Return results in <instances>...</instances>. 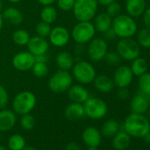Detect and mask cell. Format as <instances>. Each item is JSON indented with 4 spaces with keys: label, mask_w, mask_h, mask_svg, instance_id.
<instances>
[{
    "label": "cell",
    "mask_w": 150,
    "mask_h": 150,
    "mask_svg": "<svg viewBox=\"0 0 150 150\" xmlns=\"http://www.w3.org/2000/svg\"><path fill=\"white\" fill-rule=\"evenodd\" d=\"M124 129L131 137L143 138L150 129V123L143 114L132 112L125 120Z\"/></svg>",
    "instance_id": "obj_1"
},
{
    "label": "cell",
    "mask_w": 150,
    "mask_h": 150,
    "mask_svg": "<svg viewBox=\"0 0 150 150\" xmlns=\"http://www.w3.org/2000/svg\"><path fill=\"white\" fill-rule=\"evenodd\" d=\"M112 29L118 38H130L136 35L138 25L134 18L128 14L120 13L112 20Z\"/></svg>",
    "instance_id": "obj_2"
},
{
    "label": "cell",
    "mask_w": 150,
    "mask_h": 150,
    "mask_svg": "<svg viewBox=\"0 0 150 150\" xmlns=\"http://www.w3.org/2000/svg\"><path fill=\"white\" fill-rule=\"evenodd\" d=\"M72 78L81 85L93 83L96 77V70L94 65L86 60H81L74 63L72 68Z\"/></svg>",
    "instance_id": "obj_3"
},
{
    "label": "cell",
    "mask_w": 150,
    "mask_h": 150,
    "mask_svg": "<svg viewBox=\"0 0 150 150\" xmlns=\"http://www.w3.org/2000/svg\"><path fill=\"white\" fill-rule=\"evenodd\" d=\"M98 10L97 0H75L73 15L78 21H91Z\"/></svg>",
    "instance_id": "obj_4"
},
{
    "label": "cell",
    "mask_w": 150,
    "mask_h": 150,
    "mask_svg": "<svg viewBox=\"0 0 150 150\" xmlns=\"http://www.w3.org/2000/svg\"><path fill=\"white\" fill-rule=\"evenodd\" d=\"M37 103L35 95L28 90L18 93L13 100V110L19 115L31 113Z\"/></svg>",
    "instance_id": "obj_5"
},
{
    "label": "cell",
    "mask_w": 150,
    "mask_h": 150,
    "mask_svg": "<svg viewBox=\"0 0 150 150\" xmlns=\"http://www.w3.org/2000/svg\"><path fill=\"white\" fill-rule=\"evenodd\" d=\"M73 78L69 71L58 70L56 71L48 81L50 90L55 94H63L67 92L72 85Z\"/></svg>",
    "instance_id": "obj_6"
},
{
    "label": "cell",
    "mask_w": 150,
    "mask_h": 150,
    "mask_svg": "<svg viewBox=\"0 0 150 150\" xmlns=\"http://www.w3.org/2000/svg\"><path fill=\"white\" fill-rule=\"evenodd\" d=\"M96 30L91 21H79L71 29V36L77 44L88 43L96 35Z\"/></svg>",
    "instance_id": "obj_7"
},
{
    "label": "cell",
    "mask_w": 150,
    "mask_h": 150,
    "mask_svg": "<svg viewBox=\"0 0 150 150\" xmlns=\"http://www.w3.org/2000/svg\"><path fill=\"white\" fill-rule=\"evenodd\" d=\"M83 107L85 116L94 120L102 119L108 113V105L106 102L98 97H89L83 103Z\"/></svg>",
    "instance_id": "obj_8"
},
{
    "label": "cell",
    "mask_w": 150,
    "mask_h": 150,
    "mask_svg": "<svg viewBox=\"0 0 150 150\" xmlns=\"http://www.w3.org/2000/svg\"><path fill=\"white\" fill-rule=\"evenodd\" d=\"M116 49L121 59L125 61H132L140 54V46L132 37L121 38L117 43Z\"/></svg>",
    "instance_id": "obj_9"
},
{
    "label": "cell",
    "mask_w": 150,
    "mask_h": 150,
    "mask_svg": "<svg viewBox=\"0 0 150 150\" xmlns=\"http://www.w3.org/2000/svg\"><path fill=\"white\" fill-rule=\"evenodd\" d=\"M87 52L88 57L93 62L103 60L108 52V43L106 40L102 37H94L88 43Z\"/></svg>",
    "instance_id": "obj_10"
},
{
    "label": "cell",
    "mask_w": 150,
    "mask_h": 150,
    "mask_svg": "<svg viewBox=\"0 0 150 150\" xmlns=\"http://www.w3.org/2000/svg\"><path fill=\"white\" fill-rule=\"evenodd\" d=\"M71 39L69 30L62 26H57L51 28L49 35V42L51 45L57 48H63L68 44Z\"/></svg>",
    "instance_id": "obj_11"
},
{
    "label": "cell",
    "mask_w": 150,
    "mask_h": 150,
    "mask_svg": "<svg viewBox=\"0 0 150 150\" xmlns=\"http://www.w3.org/2000/svg\"><path fill=\"white\" fill-rule=\"evenodd\" d=\"M35 63V57L28 51H21L15 54L13 57V66L20 71H28L32 69Z\"/></svg>",
    "instance_id": "obj_12"
},
{
    "label": "cell",
    "mask_w": 150,
    "mask_h": 150,
    "mask_svg": "<svg viewBox=\"0 0 150 150\" xmlns=\"http://www.w3.org/2000/svg\"><path fill=\"white\" fill-rule=\"evenodd\" d=\"M114 85L117 88H128L133 80V73L128 65L118 66L113 75Z\"/></svg>",
    "instance_id": "obj_13"
},
{
    "label": "cell",
    "mask_w": 150,
    "mask_h": 150,
    "mask_svg": "<svg viewBox=\"0 0 150 150\" xmlns=\"http://www.w3.org/2000/svg\"><path fill=\"white\" fill-rule=\"evenodd\" d=\"M28 50L32 53L35 57L42 55V54H47L49 48H50V42L42 36L35 35L32 36L29 39V42L27 44Z\"/></svg>",
    "instance_id": "obj_14"
},
{
    "label": "cell",
    "mask_w": 150,
    "mask_h": 150,
    "mask_svg": "<svg viewBox=\"0 0 150 150\" xmlns=\"http://www.w3.org/2000/svg\"><path fill=\"white\" fill-rule=\"evenodd\" d=\"M17 116L13 110H0V132H6L11 131L16 125Z\"/></svg>",
    "instance_id": "obj_15"
},
{
    "label": "cell",
    "mask_w": 150,
    "mask_h": 150,
    "mask_svg": "<svg viewBox=\"0 0 150 150\" xmlns=\"http://www.w3.org/2000/svg\"><path fill=\"white\" fill-rule=\"evenodd\" d=\"M67 96L71 102L84 103L89 97L88 90L81 84L71 85L67 90Z\"/></svg>",
    "instance_id": "obj_16"
},
{
    "label": "cell",
    "mask_w": 150,
    "mask_h": 150,
    "mask_svg": "<svg viewBox=\"0 0 150 150\" xmlns=\"http://www.w3.org/2000/svg\"><path fill=\"white\" fill-rule=\"evenodd\" d=\"M84 144L88 146H99L102 143V132L94 126L87 127L81 135Z\"/></svg>",
    "instance_id": "obj_17"
},
{
    "label": "cell",
    "mask_w": 150,
    "mask_h": 150,
    "mask_svg": "<svg viewBox=\"0 0 150 150\" xmlns=\"http://www.w3.org/2000/svg\"><path fill=\"white\" fill-rule=\"evenodd\" d=\"M147 96L143 95L142 93L135 95L130 103V108L132 113L144 114L149 108L150 102Z\"/></svg>",
    "instance_id": "obj_18"
},
{
    "label": "cell",
    "mask_w": 150,
    "mask_h": 150,
    "mask_svg": "<svg viewBox=\"0 0 150 150\" xmlns=\"http://www.w3.org/2000/svg\"><path fill=\"white\" fill-rule=\"evenodd\" d=\"M146 8V0H126L125 1L126 14L130 15L134 19L141 17Z\"/></svg>",
    "instance_id": "obj_19"
},
{
    "label": "cell",
    "mask_w": 150,
    "mask_h": 150,
    "mask_svg": "<svg viewBox=\"0 0 150 150\" xmlns=\"http://www.w3.org/2000/svg\"><path fill=\"white\" fill-rule=\"evenodd\" d=\"M64 116L70 121H77L85 117L83 103H69L64 110Z\"/></svg>",
    "instance_id": "obj_20"
},
{
    "label": "cell",
    "mask_w": 150,
    "mask_h": 150,
    "mask_svg": "<svg viewBox=\"0 0 150 150\" xmlns=\"http://www.w3.org/2000/svg\"><path fill=\"white\" fill-rule=\"evenodd\" d=\"M93 83L97 91L101 93H104V94H108L111 92L115 86L113 80L105 74L96 75V77L95 78Z\"/></svg>",
    "instance_id": "obj_21"
},
{
    "label": "cell",
    "mask_w": 150,
    "mask_h": 150,
    "mask_svg": "<svg viewBox=\"0 0 150 150\" xmlns=\"http://www.w3.org/2000/svg\"><path fill=\"white\" fill-rule=\"evenodd\" d=\"M2 16L5 21L13 26H20L24 21L22 13L13 6L6 8L2 13Z\"/></svg>",
    "instance_id": "obj_22"
},
{
    "label": "cell",
    "mask_w": 150,
    "mask_h": 150,
    "mask_svg": "<svg viewBox=\"0 0 150 150\" xmlns=\"http://www.w3.org/2000/svg\"><path fill=\"white\" fill-rule=\"evenodd\" d=\"M112 18L108 15L106 13H101L95 16L94 18V26L96 32L99 33H105L112 27Z\"/></svg>",
    "instance_id": "obj_23"
},
{
    "label": "cell",
    "mask_w": 150,
    "mask_h": 150,
    "mask_svg": "<svg viewBox=\"0 0 150 150\" xmlns=\"http://www.w3.org/2000/svg\"><path fill=\"white\" fill-rule=\"evenodd\" d=\"M56 64L59 70L70 71L74 64L73 56L68 51H61L56 57Z\"/></svg>",
    "instance_id": "obj_24"
},
{
    "label": "cell",
    "mask_w": 150,
    "mask_h": 150,
    "mask_svg": "<svg viewBox=\"0 0 150 150\" xmlns=\"http://www.w3.org/2000/svg\"><path fill=\"white\" fill-rule=\"evenodd\" d=\"M131 144V136L125 131L118 132L113 136L112 146L116 150H125Z\"/></svg>",
    "instance_id": "obj_25"
},
{
    "label": "cell",
    "mask_w": 150,
    "mask_h": 150,
    "mask_svg": "<svg viewBox=\"0 0 150 150\" xmlns=\"http://www.w3.org/2000/svg\"><path fill=\"white\" fill-rule=\"evenodd\" d=\"M119 132V124L116 119L110 118L106 120L102 126V135L105 137H113L116 133Z\"/></svg>",
    "instance_id": "obj_26"
},
{
    "label": "cell",
    "mask_w": 150,
    "mask_h": 150,
    "mask_svg": "<svg viewBox=\"0 0 150 150\" xmlns=\"http://www.w3.org/2000/svg\"><path fill=\"white\" fill-rule=\"evenodd\" d=\"M130 68L133 73V76L139 77L147 71V62L145 58L138 57L132 61Z\"/></svg>",
    "instance_id": "obj_27"
},
{
    "label": "cell",
    "mask_w": 150,
    "mask_h": 150,
    "mask_svg": "<svg viewBox=\"0 0 150 150\" xmlns=\"http://www.w3.org/2000/svg\"><path fill=\"white\" fill-rule=\"evenodd\" d=\"M40 17L42 21L51 25L57 19V11L53 6H45L41 11Z\"/></svg>",
    "instance_id": "obj_28"
},
{
    "label": "cell",
    "mask_w": 150,
    "mask_h": 150,
    "mask_svg": "<svg viewBox=\"0 0 150 150\" xmlns=\"http://www.w3.org/2000/svg\"><path fill=\"white\" fill-rule=\"evenodd\" d=\"M7 146L9 150H22L26 146V139L22 135L15 133L8 139Z\"/></svg>",
    "instance_id": "obj_29"
},
{
    "label": "cell",
    "mask_w": 150,
    "mask_h": 150,
    "mask_svg": "<svg viewBox=\"0 0 150 150\" xmlns=\"http://www.w3.org/2000/svg\"><path fill=\"white\" fill-rule=\"evenodd\" d=\"M29 33L25 29H17L13 34V41L18 46H27L30 39Z\"/></svg>",
    "instance_id": "obj_30"
},
{
    "label": "cell",
    "mask_w": 150,
    "mask_h": 150,
    "mask_svg": "<svg viewBox=\"0 0 150 150\" xmlns=\"http://www.w3.org/2000/svg\"><path fill=\"white\" fill-rule=\"evenodd\" d=\"M137 42L140 47L150 49V28H143L137 31Z\"/></svg>",
    "instance_id": "obj_31"
},
{
    "label": "cell",
    "mask_w": 150,
    "mask_h": 150,
    "mask_svg": "<svg viewBox=\"0 0 150 150\" xmlns=\"http://www.w3.org/2000/svg\"><path fill=\"white\" fill-rule=\"evenodd\" d=\"M138 86L140 93L150 96V72H145L139 77Z\"/></svg>",
    "instance_id": "obj_32"
},
{
    "label": "cell",
    "mask_w": 150,
    "mask_h": 150,
    "mask_svg": "<svg viewBox=\"0 0 150 150\" xmlns=\"http://www.w3.org/2000/svg\"><path fill=\"white\" fill-rule=\"evenodd\" d=\"M31 70H32L34 76L39 79L46 77L49 73V66L47 63H43V62L35 61Z\"/></svg>",
    "instance_id": "obj_33"
},
{
    "label": "cell",
    "mask_w": 150,
    "mask_h": 150,
    "mask_svg": "<svg viewBox=\"0 0 150 150\" xmlns=\"http://www.w3.org/2000/svg\"><path fill=\"white\" fill-rule=\"evenodd\" d=\"M20 124H21V126L24 130L30 131V130L34 129V127L35 126V118L30 113H28V114H25V115H21V120H20Z\"/></svg>",
    "instance_id": "obj_34"
},
{
    "label": "cell",
    "mask_w": 150,
    "mask_h": 150,
    "mask_svg": "<svg viewBox=\"0 0 150 150\" xmlns=\"http://www.w3.org/2000/svg\"><path fill=\"white\" fill-rule=\"evenodd\" d=\"M51 27L50 24L46 23L44 21H40L39 23H37V25L35 26V32L37 34V35L47 38L50 35V33L51 31Z\"/></svg>",
    "instance_id": "obj_35"
},
{
    "label": "cell",
    "mask_w": 150,
    "mask_h": 150,
    "mask_svg": "<svg viewBox=\"0 0 150 150\" xmlns=\"http://www.w3.org/2000/svg\"><path fill=\"white\" fill-rule=\"evenodd\" d=\"M106 13L110 15L112 19L119 15L122 12V6L119 3L114 1L113 3L110 4L109 6H106Z\"/></svg>",
    "instance_id": "obj_36"
},
{
    "label": "cell",
    "mask_w": 150,
    "mask_h": 150,
    "mask_svg": "<svg viewBox=\"0 0 150 150\" xmlns=\"http://www.w3.org/2000/svg\"><path fill=\"white\" fill-rule=\"evenodd\" d=\"M57 5L59 10L63 12L72 11L75 0H57Z\"/></svg>",
    "instance_id": "obj_37"
},
{
    "label": "cell",
    "mask_w": 150,
    "mask_h": 150,
    "mask_svg": "<svg viewBox=\"0 0 150 150\" xmlns=\"http://www.w3.org/2000/svg\"><path fill=\"white\" fill-rule=\"evenodd\" d=\"M106 61L107 64H109L110 65H117V64L120 63L121 57H119V55L117 54V52H114V51H110V52H107V54L104 57V59Z\"/></svg>",
    "instance_id": "obj_38"
},
{
    "label": "cell",
    "mask_w": 150,
    "mask_h": 150,
    "mask_svg": "<svg viewBox=\"0 0 150 150\" xmlns=\"http://www.w3.org/2000/svg\"><path fill=\"white\" fill-rule=\"evenodd\" d=\"M9 103V95L6 88L0 84V110L6 108Z\"/></svg>",
    "instance_id": "obj_39"
},
{
    "label": "cell",
    "mask_w": 150,
    "mask_h": 150,
    "mask_svg": "<svg viewBox=\"0 0 150 150\" xmlns=\"http://www.w3.org/2000/svg\"><path fill=\"white\" fill-rule=\"evenodd\" d=\"M142 17V22L145 26V28H150V7H146L144 11Z\"/></svg>",
    "instance_id": "obj_40"
},
{
    "label": "cell",
    "mask_w": 150,
    "mask_h": 150,
    "mask_svg": "<svg viewBox=\"0 0 150 150\" xmlns=\"http://www.w3.org/2000/svg\"><path fill=\"white\" fill-rule=\"evenodd\" d=\"M117 96L120 100H126L129 97V90L127 88H118Z\"/></svg>",
    "instance_id": "obj_41"
},
{
    "label": "cell",
    "mask_w": 150,
    "mask_h": 150,
    "mask_svg": "<svg viewBox=\"0 0 150 150\" xmlns=\"http://www.w3.org/2000/svg\"><path fill=\"white\" fill-rule=\"evenodd\" d=\"M65 150H82L81 145L77 142H74V141H71V142H69L66 146H65Z\"/></svg>",
    "instance_id": "obj_42"
},
{
    "label": "cell",
    "mask_w": 150,
    "mask_h": 150,
    "mask_svg": "<svg viewBox=\"0 0 150 150\" xmlns=\"http://www.w3.org/2000/svg\"><path fill=\"white\" fill-rule=\"evenodd\" d=\"M103 35H104V39H107V40H114L117 37V35H116L114 30L112 29V28H110L105 33H103Z\"/></svg>",
    "instance_id": "obj_43"
},
{
    "label": "cell",
    "mask_w": 150,
    "mask_h": 150,
    "mask_svg": "<svg viewBox=\"0 0 150 150\" xmlns=\"http://www.w3.org/2000/svg\"><path fill=\"white\" fill-rule=\"evenodd\" d=\"M38 3L41 4L42 6H52L54 3H56L57 0H37Z\"/></svg>",
    "instance_id": "obj_44"
},
{
    "label": "cell",
    "mask_w": 150,
    "mask_h": 150,
    "mask_svg": "<svg viewBox=\"0 0 150 150\" xmlns=\"http://www.w3.org/2000/svg\"><path fill=\"white\" fill-rule=\"evenodd\" d=\"M35 61H36V62L47 63V62H48V56H47V54H42V55L36 56V57H35Z\"/></svg>",
    "instance_id": "obj_45"
},
{
    "label": "cell",
    "mask_w": 150,
    "mask_h": 150,
    "mask_svg": "<svg viewBox=\"0 0 150 150\" xmlns=\"http://www.w3.org/2000/svg\"><path fill=\"white\" fill-rule=\"evenodd\" d=\"M114 1H116V0H97V3H98V5H101V6H107L110 4L113 3Z\"/></svg>",
    "instance_id": "obj_46"
},
{
    "label": "cell",
    "mask_w": 150,
    "mask_h": 150,
    "mask_svg": "<svg viewBox=\"0 0 150 150\" xmlns=\"http://www.w3.org/2000/svg\"><path fill=\"white\" fill-rule=\"evenodd\" d=\"M143 139H144V140H145L146 142L150 143V129H149V131H148V132L144 135Z\"/></svg>",
    "instance_id": "obj_47"
},
{
    "label": "cell",
    "mask_w": 150,
    "mask_h": 150,
    "mask_svg": "<svg viewBox=\"0 0 150 150\" xmlns=\"http://www.w3.org/2000/svg\"><path fill=\"white\" fill-rule=\"evenodd\" d=\"M4 19H3V16H2V13H0V32H1L2 28H3V26H4Z\"/></svg>",
    "instance_id": "obj_48"
},
{
    "label": "cell",
    "mask_w": 150,
    "mask_h": 150,
    "mask_svg": "<svg viewBox=\"0 0 150 150\" xmlns=\"http://www.w3.org/2000/svg\"><path fill=\"white\" fill-rule=\"evenodd\" d=\"M22 150H38V149H36L35 147H34V146H25Z\"/></svg>",
    "instance_id": "obj_49"
},
{
    "label": "cell",
    "mask_w": 150,
    "mask_h": 150,
    "mask_svg": "<svg viewBox=\"0 0 150 150\" xmlns=\"http://www.w3.org/2000/svg\"><path fill=\"white\" fill-rule=\"evenodd\" d=\"M7 1H9L10 3H13V4H18V3L21 2L22 0H7Z\"/></svg>",
    "instance_id": "obj_50"
},
{
    "label": "cell",
    "mask_w": 150,
    "mask_h": 150,
    "mask_svg": "<svg viewBox=\"0 0 150 150\" xmlns=\"http://www.w3.org/2000/svg\"><path fill=\"white\" fill-rule=\"evenodd\" d=\"M87 150H99L98 146H88Z\"/></svg>",
    "instance_id": "obj_51"
},
{
    "label": "cell",
    "mask_w": 150,
    "mask_h": 150,
    "mask_svg": "<svg viewBox=\"0 0 150 150\" xmlns=\"http://www.w3.org/2000/svg\"><path fill=\"white\" fill-rule=\"evenodd\" d=\"M3 9H4V4L2 0H0V13L3 11Z\"/></svg>",
    "instance_id": "obj_52"
},
{
    "label": "cell",
    "mask_w": 150,
    "mask_h": 150,
    "mask_svg": "<svg viewBox=\"0 0 150 150\" xmlns=\"http://www.w3.org/2000/svg\"><path fill=\"white\" fill-rule=\"evenodd\" d=\"M0 150H9V149L6 148V147L4 146H1V145H0Z\"/></svg>",
    "instance_id": "obj_53"
},
{
    "label": "cell",
    "mask_w": 150,
    "mask_h": 150,
    "mask_svg": "<svg viewBox=\"0 0 150 150\" xmlns=\"http://www.w3.org/2000/svg\"><path fill=\"white\" fill-rule=\"evenodd\" d=\"M149 3H150V0H149Z\"/></svg>",
    "instance_id": "obj_54"
}]
</instances>
